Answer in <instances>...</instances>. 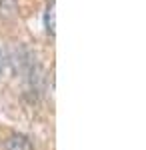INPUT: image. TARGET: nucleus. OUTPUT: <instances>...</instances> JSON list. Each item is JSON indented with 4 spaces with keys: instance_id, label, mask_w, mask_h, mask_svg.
I'll return each mask as SVG.
<instances>
[{
    "instance_id": "3",
    "label": "nucleus",
    "mask_w": 146,
    "mask_h": 150,
    "mask_svg": "<svg viewBox=\"0 0 146 150\" xmlns=\"http://www.w3.org/2000/svg\"><path fill=\"white\" fill-rule=\"evenodd\" d=\"M16 0H0V14H14Z\"/></svg>"
},
{
    "instance_id": "4",
    "label": "nucleus",
    "mask_w": 146,
    "mask_h": 150,
    "mask_svg": "<svg viewBox=\"0 0 146 150\" xmlns=\"http://www.w3.org/2000/svg\"><path fill=\"white\" fill-rule=\"evenodd\" d=\"M2 68H4V58H2V52H0V74H2Z\"/></svg>"
},
{
    "instance_id": "2",
    "label": "nucleus",
    "mask_w": 146,
    "mask_h": 150,
    "mask_svg": "<svg viewBox=\"0 0 146 150\" xmlns=\"http://www.w3.org/2000/svg\"><path fill=\"white\" fill-rule=\"evenodd\" d=\"M44 28L50 36H54V2H50L46 6V14H44Z\"/></svg>"
},
{
    "instance_id": "1",
    "label": "nucleus",
    "mask_w": 146,
    "mask_h": 150,
    "mask_svg": "<svg viewBox=\"0 0 146 150\" xmlns=\"http://www.w3.org/2000/svg\"><path fill=\"white\" fill-rule=\"evenodd\" d=\"M4 150H34V144L32 140L28 136H24V134H12L6 140Z\"/></svg>"
}]
</instances>
